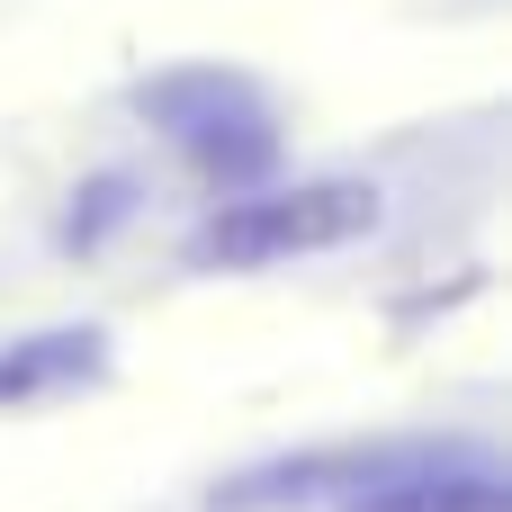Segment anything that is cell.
Instances as JSON below:
<instances>
[{"instance_id": "6da1fadb", "label": "cell", "mask_w": 512, "mask_h": 512, "mask_svg": "<svg viewBox=\"0 0 512 512\" xmlns=\"http://www.w3.org/2000/svg\"><path fill=\"white\" fill-rule=\"evenodd\" d=\"M144 117H162L180 135V153L207 171V180H261L270 153H279V126L261 108L252 81L234 72H171V81H144Z\"/></svg>"}, {"instance_id": "7a4b0ae2", "label": "cell", "mask_w": 512, "mask_h": 512, "mask_svg": "<svg viewBox=\"0 0 512 512\" xmlns=\"http://www.w3.org/2000/svg\"><path fill=\"white\" fill-rule=\"evenodd\" d=\"M369 225H378V189H360V180H306V189H288V198H243V207H225V216L207 225V261L252 270V261L324 252V243L369 234Z\"/></svg>"}, {"instance_id": "3957f363", "label": "cell", "mask_w": 512, "mask_h": 512, "mask_svg": "<svg viewBox=\"0 0 512 512\" xmlns=\"http://www.w3.org/2000/svg\"><path fill=\"white\" fill-rule=\"evenodd\" d=\"M342 512H512L504 477L477 468V459H423V468H387L378 486H360Z\"/></svg>"}, {"instance_id": "277c9868", "label": "cell", "mask_w": 512, "mask_h": 512, "mask_svg": "<svg viewBox=\"0 0 512 512\" xmlns=\"http://www.w3.org/2000/svg\"><path fill=\"white\" fill-rule=\"evenodd\" d=\"M108 369V342L90 324H54V333H27L18 351H0V405H36L54 387H90Z\"/></svg>"}]
</instances>
